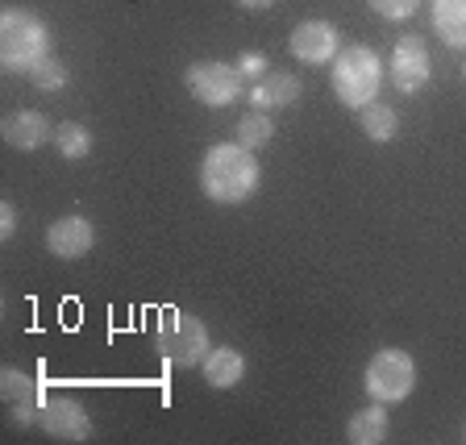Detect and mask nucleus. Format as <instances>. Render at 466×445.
Here are the masks:
<instances>
[{
  "label": "nucleus",
  "mask_w": 466,
  "mask_h": 445,
  "mask_svg": "<svg viewBox=\"0 0 466 445\" xmlns=\"http://www.w3.org/2000/svg\"><path fill=\"white\" fill-rule=\"evenodd\" d=\"M262 184V167L250 146L242 142H217L204 150L200 187L213 204H246Z\"/></svg>",
  "instance_id": "f257e3e1"
},
{
  "label": "nucleus",
  "mask_w": 466,
  "mask_h": 445,
  "mask_svg": "<svg viewBox=\"0 0 466 445\" xmlns=\"http://www.w3.org/2000/svg\"><path fill=\"white\" fill-rule=\"evenodd\" d=\"M29 79H34V87H38V92H63V84H67V67L50 55V58H42L38 67L29 71Z\"/></svg>",
  "instance_id": "aec40b11"
},
{
  "label": "nucleus",
  "mask_w": 466,
  "mask_h": 445,
  "mask_svg": "<svg viewBox=\"0 0 466 445\" xmlns=\"http://www.w3.org/2000/svg\"><path fill=\"white\" fill-rule=\"evenodd\" d=\"M462 76H466V67H462Z\"/></svg>",
  "instance_id": "a878e982"
},
{
  "label": "nucleus",
  "mask_w": 466,
  "mask_h": 445,
  "mask_svg": "<svg viewBox=\"0 0 466 445\" xmlns=\"http://www.w3.org/2000/svg\"><path fill=\"white\" fill-rule=\"evenodd\" d=\"M0 134H5V142H9L13 150H38V146L55 142V126H50L46 113H38V108H17V113H9L5 126H0Z\"/></svg>",
  "instance_id": "9b49d317"
},
{
  "label": "nucleus",
  "mask_w": 466,
  "mask_h": 445,
  "mask_svg": "<svg viewBox=\"0 0 466 445\" xmlns=\"http://www.w3.org/2000/svg\"><path fill=\"white\" fill-rule=\"evenodd\" d=\"M300 100V79L291 76V71H271V76H262L258 84L250 87V105L262 108V113H275V108H288Z\"/></svg>",
  "instance_id": "f8f14e48"
},
{
  "label": "nucleus",
  "mask_w": 466,
  "mask_h": 445,
  "mask_svg": "<svg viewBox=\"0 0 466 445\" xmlns=\"http://www.w3.org/2000/svg\"><path fill=\"white\" fill-rule=\"evenodd\" d=\"M238 71H242V79H262V76H267V58H262L258 50H250V55H242Z\"/></svg>",
  "instance_id": "4be33fe9"
},
{
  "label": "nucleus",
  "mask_w": 466,
  "mask_h": 445,
  "mask_svg": "<svg viewBox=\"0 0 466 445\" xmlns=\"http://www.w3.org/2000/svg\"><path fill=\"white\" fill-rule=\"evenodd\" d=\"M429 76H433V58H429L425 38H417V34L400 38L396 50H391V63H388L391 87L404 92V96H412V92H420V87L429 84Z\"/></svg>",
  "instance_id": "0eeeda50"
},
{
  "label": "nucleus",
  "mask_w": 466,
  "mask_h": 445,
  "mask_svg": "<svg viewBox=\"0 0 466 445\" xmlns=\"http://www.w3.org/2000/svg\"><path fill=\"white\" fill-rule=\"evenodd\" d=\"M13 233H17V208H13V204L5 200V204H0V238L9 242Z\"/></svg>",
  "instance_id": "5701e85b"
},
{
  "label": "nucleus",
  "mask_w": 466,
  "mask_h": 445,
  "mask_svg": "<svg viewBox=\"0 0 466 445\" xmlns=\"http://www.w3.org/2000/svg\"><path fill=\"white\" fill-rule=\"evenodd\" d=\"M42 58H50V29L29 9L0 13V63L9 76H29Z\"/></svg>",
  "instance_id": "f03ea898"
},
{
  "label": "nucleus",
  "mask_w": 466,
  "mask_h": 445,
  "mask_svg": "<svg viewBox=\"0 0 466 445\" xmlns=\"http://www.w3.org/2000/svg\"><path fill=\"white\" fill-rule=\"evenodd\" d=\"M362 383H367V396L379 399V404H404L412 396V388H417V362H412L408 349L383 346L370 354Z\"/></svg>",
  "instance_id": "39448f33"
},
{
  "label": "nucleus",
  "mask_w": 466,
  "mask_h": 445,
  "mask_svg": "<svg viewBox=\"0 0 466 445\" xmlns=\"http://www.w3.org/2000/svg\"><path fill=\"white\" fill-rule=\"evenodd\" d=\"M200 370H204V383H208V388L229 391V388H238V383L246 379V359L233 346H217V349L204 354Z\"/></svg>",
  "instance_id": "ddd939ff"
},
{
  "label": "nucleus",
  "mask_w": 466,
  "mask_h": 445,
  "mask_svg": "<svg viewBox=\"0 0 466 445\" xmlns=\"http://www.w3.org/2000/svg\"><path fill=\"white\" fill-rule=\"evenodd\" d=\"M55 150L63 158H71V163H79V158L92 155V129L79 126V121H67V126L55 129Z\"/></svg>",
  "instance_id": "a211bd4d"
},
{
  "label": "nucleus",
  "mask_w": 466,
  "mask_h": 445,
  "mask_svg": "<svg viewBox=\"0 0 466 445\" xmlns=\"http://www.w3.org/2000/svg\"><path fill=\"white\" fill-rule=\"evenodd\" d=\"M184 84H187V92H192V100H200V105H208V108H225L242 96V71L221 63V58H200V63H192V67L184 71Z\"/></svg>",
  "instance_id": "423d86ee"
},
{
  "label": "nucleus",
  "mask_w": 466,
  "mask_h": 445,
  "mask_svg": "<svg viewBox=\"0 0 466 445\" xmlns=\"http://www.w3.org/2000/svg\"><path fill=\"white\" fill-rule=\"evenodd\" d=\"M388 429H391V420H388V404H367V408H359L354 417H350V425H346V441L350 445H379V441H388Z\"/></svg>",
  "instance_id": "4468645a"
},
{
  "label": "nucleus",
  "mask_w": 466,
  "mask_h": 445,
  "mask_svg": "<svg viewBox=\"0 0 466 445\" xmlns=\"http://www.w3.org/2000/svg\"><path fill=\"white\" fill-rule=\"evenodd\" d=\"M42 433H50L55 441H87L92 437V417L87 408L71 396H50L42 404Z\"/></svg>",
  "instance_id": "1a4fd4ad"
},
{
  "label": "nucleus",
  "mask_w": 466,
  "mask_h": 445,
  "mask_svg": "<svg viewBox=\"0 0 466 445\" xmlns=\"http://www.w3.org/2000/svg\"><path fill=\"white\" fill-rule=\"evenodd\" d=\"M433 34L450 50H466V0H433Z\"/></svg>",
  "instance_id": "2eb2a0df"
},
{
  "label": "nucleus",
  "mask_w": 466,
  "mask_h": 445,
  "mask_svg": "<svg viewBox=\"0 0 466 445\" xmlns=\"http://www.w3.org/2000/svg\"><path fill=\"white\" fill-rule=\"evenodd\" d=\"M329 79H333V92L346 108H367L370 100L379 96V87H383V58L375 55L370 46H341L338 58L329 63Z\"/></svg>",
  "instance_id": "7ed1b4c3"
},
{
  "label": "nucleus",
  "mask_w": 466,
  "mask_h": 445,
  "mask_svg": "<svg viewBox=\"0 0 466 445\" xmlns=\"http://www.w3.org/2000/svg\"><path fill=\"white\" fill-rule=\"evenodd\" d=\"M370 9H375L383 21H404L420 9V0H370Z\"/></svg>",
  "instance_id": "412c9836"
},
{
  "label": "nucleus",
  "mask_w": 466,
  "mask_h": 445,
  "mask_svg": "<svg viewBox=\"0 0 466 445\" xmlns=\"http://www.w3.org/2000/svg\"><path fill=\"white\" fill-rule=\"evenodd\" d=\"M288 50L296 63H304V67H325V63L338 58L341 42H338V29H333L329 21H300V25L291 29Z\"/></svg>",
  "instance_id": "6e6552de"
},
{
  "label": "nucleus",
  "mask_w": 466,
  "mask_h": 445,
  "mask_svg": "<svg viewBox=\"0 0 466 445\" xmlns=\"http://www.w3.org/2000/svg\"><path fill=\"white\" fill-rule=\"evenodd\" d=\"M359 121H362V134L379 146L391 142V137L400 134V113L391 105H379V100H370L367 108H359Z\"/></svg>",
  "instance_id": "dca6fc26"
},
{
  "label": "nucleus",
  "mask_w": 466,
  "mask_h": 445,
  "mask_svg": "<svg viewBox=\"0 0 466 445\" xmlns=\"http://www.w3.org/2000/svg\"><path fill=\"white\" fill-rule=\"evenodd\" d=\"M271 137H275V121H271V113H262V108H250V113L238 121V142L250 146V150L267 146Z\"/></svg>",
  "instance_id": "6ab92c4d"
},
{
  "label": "nucleus",
  "mask_w": 466,
  "mask_h": 445,
  "mask_svg": "<svg viewBox=\"0 0 466 445\" xmlns=\"http://www.w3.org/2000/svg\"><path fill=\"white\" fill-rule=\"evenodd\" d=\"M238 5H246V9H271L275 0H238Z\"/></svg>",
  "instance_id": "b1692460"
},
{
  "label": "nucleus",
  "mask_w": 466,
  "mask_h": 445,
  "mask_svg": "<svg viewBox=\"0 0 466 445\" xmlns=\"http://www.w3.org/2000/svg\"><path fill=\"white\" fill-rule=\"evenodd\" d=\"M0 391H5V399L13 404H38L42 399V383L34 375H25V370L17 367H5V375H0Z\"/></svg>",
  "instance_id": "f3484780"
},
{
  "label": "nucleus",
  "mask_w": 466,
  "mask_h": 445,
  "mask_svg": "<svg viewBox=\"0 0 466 445\" xmlns=\"http://www.w3.org/2000/svg\"><path fill=\"white\" fill-rule=\"evenodd\" d=\"M92 246H96V225L87 221V217H79V213L58 217V221L46 229V250L63 262L84 258Z\"/></svg>",
  "instance_id": "9d476101"
},
{
  "label": "nucleus",
  "mask_w": 466,
  "mask_h": 445,
  "mask_svg": "<svg viewBox=\"0 0 466 445\" xmlns=\"http://www.w3.org/2000/svg\"><path fill=\"white\" fill-rule=\"evenodd\" d=\"M462 437H466V429H462Z\"/></svg>",
  "instance_id": "393cba45"
},
{
  "label": "nucleus",
  "mask_w": 466,
  "mask_h": 445,
  "mask_svg": "<svg viewBox=\"0 0 466 445\" xmlns=\"http://www.w3.org/2000/svg\"><path fill=\"white\" fill-rule=\"evenodd\" d=\"M155 349L167 367H200L204 354H208V329H204V320L192 317V312L167 308L158 317Z\"/></svg>",
  "instance_id": "20e7f679"
}]
</instances>
